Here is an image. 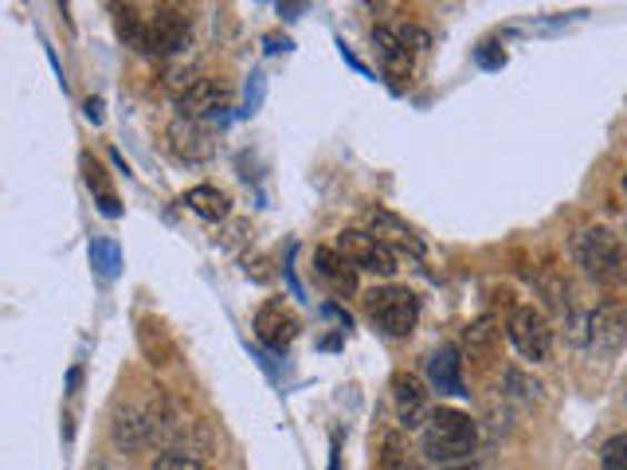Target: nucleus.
I'll use <instances>...</instances> for the list:
<instances>
[{
	"mask_svg": "<svg viewBox=\"0 0 627 470\" xmlns=\"http://www.w3.org/2000/svg\"><path fill=\"white\" fill-rule=\"evenodd\" d=\"M475 443H479L475 420L455 412V408H439L424 423V454L431 462H439V467H467V459L475 454Z\"/></svg>",
	"mask_w": 627,
	"mask_h": 470,
	"instance_id": "f257e3e1",
	"label": "nucleus"
},
{
	"mask_svg": "<svg viewBox=\"0 0 627 470\" xmlns=\"http://www.w3.org/2000/svg\"><path fill=\"white\" fill-rule=\"evenodd\" d=\"M369 318L388 338H408L420 322V298L408 287H380L369 294Z\"/></svg>",
	"mask_w": 627,
	"mask_h": 470,
	"instance_id": "f03ea898",
	"label": "nucleus"
},
{
	"mask_svg": "<svg viewBox=\"0 0 627 470\" xmlns=\"http://www.w3.org/2000/svg\"><path fill=\"white\" fill-rule=\"evenodd\" d=\"M573 251H577L580 267H585L593 279L600 282H611L624 274V251H619V240L611 236L608 228H588L577 236V243H573Z\"/></svg>",
	"mask_w": 627,
	"mask_h": 470,
	"instance_id": "7ed1b4c3",
	"label": "nucleus"
},
{
	"mask_svg": "<svg viewBox=\"0 0 627 470\" xmlns=\"http://www.w3.org/2000/svg\"><path fill=\"white\" fill-rule=\"evenodd\" d=\"M338 251L357 267V271L385 274V279H388V274H397V256H392V248H388L380 236H372V231H361V228L341 231Z\"/></svg>",
	"mask_w": 627,
	"mask_h": 470,
	"instance_id": "20e7f679",
	"label": "nucleus"
},
{
	"mask_svg": "<svg viewBox=\"0 0 627 470\" xmlns=\"http://www.w3.org/2000/svg\"><path fill=\"white\" fill-rule=\"evenodd\" d=\"M510 341L514 349H518L526 361H545L549 357V349H554V330H549V322H545V313L534 310V306H518V310L510 313Z\"/></svg>",
	"mask_w": 627,
	"mask_h": 470,
	"instance_id": "39448f33",
	"label": "nucleus"
},
{
	"mask_svg": "<svg viewBox=\"0 0 627 470\" xmlns=\"http://www.w3.org/2000/svg\"><path fill=\"white\" fill-rule=\"evenodd\" d=\"M627 341V310L624 306H600L588 318V349L596 357H616Z\"/></svg>",
	"mask_w": 627,
	"mask_h": 470,
	"instance_id": "423d86ee",
	"label": "nucleus"
},
{
	"mask_svg": "<svg viewBox=\"0 0 627 470\" xmlns=\"http://www.w3.org/2000/svg\"><path fill=\"white\" fill-rule=\"evenodd\" d=\"M189 17L177 9H157L149 17V56H173L189 43Z\"/></svg>",
	"mask_w": 627,
	"mask_h": 470,
	"instance_id": "0eeeda50",
	"label": "nucleus"
},
{
	"mask_svg": "<svg viewBox=\"0 0 627 470\" xmlns=\"http://www.w3.org/2000/svg\"><path fill=\"white\" fill-rule=\"evenodd\" d=\"M392 404H397L400 428H424V423L431 420L428 392H424L420 380L408 377V372H400V377L392 380Z\"/></svg>",
	"mask_w": 627,
	"mask_h": 470,
	"instance_id": "6e6552de",
	"label": "nucleus"
},
{
	"mask_svg": "<svg viewBox=\"0 0 627 470\" xmlns=\"http://www.w3.org/2000/svg\"><path fill=\"white\" fill-rule=\"evenodd\" d=\"M256 333H259V341H263V346H271V349H279V353H282V349L298 338L295 310H287L282 302H267L263 310L256 313Z\"/></svg>",
	"mask_w": 627,
	"mask_h": 470,
	"instance_id": "1a4fd4ad",
	"label": "nucleus"
},
{
	"mask_svg": "<svg viewBox=\"0 0 627 470\" xmlns=\"http://www.w3.org/2000/svg\"><path fill=\"white\" fill-rule=\"evenodd\" d=\"M314 271H318V279H322L326 287H330V294L349 298L357 290V267L349 263L338 248H318V251H314Z\"/></svg>",
	"mask_w": 627,
	"mask_h": 470,
	"instance_id": "9d476101",
	"label": "nucleus"
},
{
	"mask_svg": "<svg viewBox=\"0 0 627 470\" xmlns=\"http://www.w3.org/2000/svg\"><path fill=\"white\" fill-rule=\"evenodd\" d=\"M428 384L444 397H467V384H462V357L455 346H444L428 357Z\"/></svg>",
	"mask_w": 627,
	"mask_h": 470,
	"instance_id": "9b49d317",
	"label": "nucleus"
},
{
	"mask_svg": "<svg viewBox=\"0 0 627 470\" xmlns=\"http://www.w3.org/2000/svg\"><path fill=\"white\" fill-rule=\"evenodd\" d=\"M223 102H228V94H223L220 83H212V79H192V83L181 91V99H177V107H181V118L200 122V118L223 110Z\"/></svg>",
	"mask_w": 627,
	"mask_h": 470,
	"instance_id": "f8f14e48",
	"label": "nucleus"
},
{
	"mask_svg": "<svg viewBox=\"0 0 627 470\" xmlns=\"http://www.w3.org/2000/svg\"><path fill=\"white\" fill-rule=\"evenodd\" d=\"M169 146H173V153L181 157V161H205V157H212V138H208V130L200 122H189V118H177V122L169 126Z\"/></svg>",
	"mask_w": 627,
	"mask_h": 470,
	"instance_id": "ddd939ff",
	"label": "nucleus"
},
{
	"mask_svg": "<svg viewBox=\"0 0 627 470\" xmlns=\"http://www.w3.org/2000/svg\"><path fill=\"white\" fill-rule=\"evenodd\" d=\"M372 48H377L380 67H385L392 79H408V74H412V48L400 40V32L377 28V32H372Z\"/></svg>",
	"mask_w": 627,
	"mask_h": 470,
	"instance_id": "4468645a",
	"label": "nucleus"
},
{
	"mask_svg": "<svg viewBox=\"0 0 627 470\" xmlns=\"http://www.w3.org/2000/svg\"><path fill=\"white\" fill-rule=\"evenodd\" d=\"M185 204H189L200 220H212V223H220L223 216H228V197H223L220 189H212V184H197V189H189L185 192Z\"/></svg>",
	"mask_w": 627,
	"mask_h": 470,
	"instance_id": "2eb2a0df",
	"label": "nucleus"
},
{
	"mask_svg": "<svg viewBox=\"0 0 627 470\" xmlns=\"http://www.w3.org/2000/svg\"><path fill=\"white\" fill-rule=\"evenodd\" d=\"M83 173H87V184H91V192H99V208L107 216H118L122 208H118V197H115V189H110V181H107V173H102V166H94L91 157H83Z\"/></svg>",
	"mask_w": 627,
	"mask_h": 470,
	"instance_id": "dca6fc26",
	"label": "nucleus"
},
{
	"mask_svg": "<svg viewBox=\"0 0 627 470\" xmlns=\"http://www.w3.org/2000/svg\"><path fill=\"white\" fill-rule=\"evenodd\" d=\"M118 36H122L133 51H146L149 56V20H141L133 9H126L122 17H118Z\"/></svg>",
	"mask_w": 627,
	"mask_h": 470,
	"instance_id": "f3484780",
	"label": "nucleus"
},
{
	"mask_svg": "<svg viewBox=\"0 0 627 470\" xmlns=\"http://www.w3.org/2000/svg\"><path fill=\"white\" fill-rule=\"evenodd\" d=\"M506 388H510V397L521 400V404H537V400H541V384L529 380L526 372H518V369L506 372Z\"/></svg>",
	"mask_w": 627,
	"mask_h": 470,
	"instance_id": "a211bd4d",
	"label": "nucleus"
},
{
	"mask_svg": "<svg viewBox=\"0 0 627 470\" xmlns=\"http://www.w3.org/2000/svg\"><path fill=\"white\" fill-rule=\"evenodd\" d=\"M91 259H94V267H99L102 279H115L118 267H122V256H118V248L110 240H94L91 243Z\"/></svg>",
	"mask_w": 627,
	"mask_h": 470,
	"instance_id": "6ab92c4d",
	"label": "nucleus"
},
{
	"mask_svg": "<svg viewBox=\"0 0 627 470\" xmlns=\"http://www.w3.org/2000/svg\"><path fill=\"white\" fill-rule=\"evenodd\" d=\"M600 467L604 470H627V436H611L600 447Z\"/></svg>",
	"mask_w": 627,
	"mask_h": 470,
	"instance_id": "aec40b11",
	"label": "nucleus"
},
{
	"mask_svg": "<svg viewBox=\"0 0 627 470\" xmlns=\"http://www.w3.org/2000/svg\"><path fill=\"white\" fill-rule=\"evenodd\" d=\"M380 470H416L412 459L405 454V447H400V439H388V443H385V459H380Z\"/></svg>",
	"mask_w": 627,
	"mask_h": 470,
	"instance_id": "412c9836",
	"label": "nucleus"
},
{
	"mask_svg": "<svg viewBox=\"0 0 627 470\" xmlns=\"http://www.w3.org/2000/svg\"><path fill=\"white\" fill-rule=\"evenodd\" d=\"M153 470H205V462H197L192 454H161Z\"/></svg>",
	"mask_w": 627,
	"mask_h": 470,
	"instance_id": "4be33fe9",
	"label": "nucleus"
},
{
	"mask_svg": "<svg viewBox=\"0 0 627 470\" xmlns=\"http://www.w3.org/2000/svg\"><path fill=\"white\" fill-rule=\"evenodd\" d=\"M400 40L405 43H416V48H428V32H420V28H405V32H400Z\"/></svg>",
	"mask_w": 627,
	"mask_h": 470,
	"instance_id": "5701e85b",
	"label": "nucleus"
},
{
	"mask_svg": "<svg viewBox=\"0 0 627 470\" xmlns=\"http://www.w3.org/2000/svg\"><path fill=\"white\" fill-rule=\"evenodd\" d=\"M87 118H91V122H102V102L99 99L87 102Z\"/></svg>",
	"mask_w": 627,
	"mask_h": 470,
	"instance_id": "b1692460",
	"label": "nucleus"
},
{
	"mask_svg": "<svg viewBox=\"0 0 627 470\" xmlns=\"http://www.w3.org/2000/svg\"><path fill=\"white\" fill-rule=\"evenodd\" d=\"M439 470H470V467H439Z\"/></svg>",
	"mask_w": 627,
	"mask_h": 470,
	"instance_id": "393cba45",
	"label": "nucleus"
},
{
	"mask_svg": "<svg viewBox=\"0 0 627 470\" xmlns=\"http://www.w3.org/2000/svg\"><path fill=\"white\" fill-rule=\"evenodd\" d=\"M624 189H627V177H624Z\"/></svg>",
	"mask_w": 627,
	"mask_h": 470,
	"instance_id": "a878e982",
	"label": "nucleus"
}]
</instances>
